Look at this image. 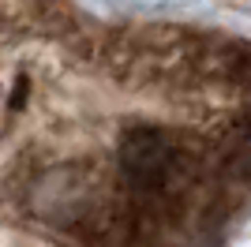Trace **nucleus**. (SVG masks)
<instances>
[{"label": "nucleus", "mask_w": 251, "mask_h": 247, "mask_svg": "<svg viewBox=\"0 0 251 247\" xmlns=\"http://www.w3.org/2000/svg\"><path fill=\"white\" fill-rule=\"evenodd\" d=\"M83 15L68 0H0V34H45L72 38Z\"/></svg>", "instance_id": "1"}, {"label": "nucleus", "mask_w": 251, "mask_h": 247, "mask_svg": "<svg viewBox=\"0 0 251 247\" xmlns=\"http://www.w3.org/2000/svg\"><path fill=\"white\" fill-rule=\"evenodd\" d=\"M202 169H214L218 180H251V105H240L229 120L218 127V135L206 143Z\"/></svg>", "instance_id": "2"}]
</instances>
